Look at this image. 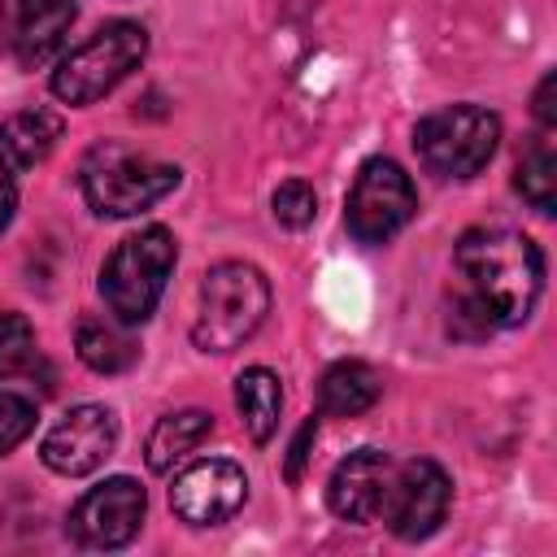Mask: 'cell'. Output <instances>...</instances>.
I'll list each match as a JSON object with an SVG mask.
<instances>
[{
    "label": "cell",
    "instance_id": "6da1fadb",
    "mask_svg": "<svg viewBox=\"0 0 557 557\" xmlns=\"http://www.w3.org/2000/svg\"><path fill=\"white\" fill-rule=\"evenodd\" d=\"M457 270L466 274V296L492 326H518L531 318L544 287L540 248L509 226H474L457 239Z\"/></svg>",
    "mask_w": 557,
    "mask_h": 557
},
{
    "label": "cell",
    "instance_id": "7a4b0ae2",
    "mask_svg": "<svg viewBox=\"0 0 557 557\" xmlns=\"http://www.w3.org/2000/svg\"><path fill=\"white\" fill-rule=\"evenodd\" d=\"M83 196L91 213L100 218H135L165 200L178 187V165L157 161L122 139H100L87 148L83 170H78Z\"/></svg>",
    "mask_w": 557,
    "mask_h": 557
},
{
    "label": "cell",
    "instance_id": "3957f363",
    "mask_svg": "<svg viewBox=\"0 0 557 557\" xmlns=\"http://www.w3.org/2000/svg\"><path fill=\"white\" fill-rule=\"evenodd\" d=\"M178 244L165 226H144L139 235H126L100 265V296L104 309L113 313V322L122 326H139L152 318L165 278L174 270Z\"/></svg>",
    "mask_w": 557,
    "mask_h": 557
},
{
    "label": "cell",
    "instance_id": "277c9868",
    "mask_svg": "<svg viewBox=\"0 0 557 557\" xmlns=\"http://www.w3.org/2000/svg\"><path fill=\"white\" fill-rule=\"evenodd\" d=\"M270 313V283L248 261H222L200 283V309L191 322V339L205 352L239 348Z\"/></svg>",
    "mask_w": 557,
    "mask_h": 557
},
{
    "label": "cell",
    "instance_id": "5b68a950",
    "mask_svg": "<svg viewBox=\"0 0 557 557\" xmlns=\"http://www.w3.org/2000/svg\"><path fill=\"white\" fill-rule=\"evenodd\" d=\"M144 52H148V35L139 22H109L70 57H61V65L52 70V96L65 104H96L131 70H139Z\"/></svg>",
    "mask_w": 557,
    "mask_h": 557
},
{
    "label": "cell",
    "instance_id": "8992f818",
    "mask_svg": "<svg viewBox=\"0 0 557 557\" xmlns=\"http://www.w3.org/2000/svg\"><path fill=\"white\" fill-rule=\"evenodd\" d=\"M500 139V117L483 104H448L440 113H426L413 131L418 161L440 178H470L479 174Z\"/></svg>",
    "mask_w": 557,
    "mask_h": 557
},
{
    "label": "cell",
    "instance_id": "52a82bcc",
    "mask_svg": "<svg viewBox=\"0 0 557 557\" xmlns=\"http://www.w3.org/2000/svg\"><path fill=\"white\" fill-rule=\"evenodd\" d=\"M413 209H418V191H413L409 174L396 161L374 157L361 165V174L348 191L344 222L357 244H387L400 226H409Z\"/></svg>",
    "mask_w": 557,
    "mask_h": 557
},
{
    "label": "cell",
    "instance_id": "ba28073f",
    "mask_svg": "<svg viewBox=\"0 0 557 557\" xmlns=\"http://www.w3.org/2000/svg\"><path fill=\"white\" fill-rule=\"evenodd\" d=\"M144 509H148V496L135 479L126 474L104 479L87 496H78V505L70 509V535L83 548H122L135 540Z\"/></svg>",
    "mask_w": 557,
    "mask_h": 557
},
{
    "label": "cell",
    "instance_id": "9c48e42d",
    "mask_svg": "<svg viewBox=\"0 0 557 557\" xmlns=\"http://www.w3.org/2000/svg\"><path fill=\"white\" fill-rule=\"evenodd\" d=\"M448 496H453V483L435 461L426 457L396 461V483H392L383 522L392 527L396 540H426L440 531L448 513Z\"/></svg>",
    "mask_w": 557,
    "mask_h": 557
},
{
    "label": "cell",
    "instance_id": "30bf717a",
    "mask_svg": "<svg viewBox=\"0 0 557 557\" xmlns=\"http://www.w3.org/2000/svg\"><path fill=\"white\" fill-rule=\"evenodd\" d=\"M117 418L104 405H74L39 444V457L52 474H91L113 457Z\"/></svg>",
    "mask_w": 557,
    "mask_h": 557
},
{
    "label": "cell",
    "instance_id": "8fae6325",
    "mask_svg": "<svg viewBox=\"0 0 557 557\" xmlns=\"http://www.w3.org/2000/svg\"><path fill=\"white\" fill-rule=\"evenodd\" d=\"M392 483H396V457H387L379 448H357L335 466V474L326 483V505L335 518L357 522V527L383 522Z\"/></svg>",
    "mask_w": 557,
    "mask_h": 557
},
{
    "label": "cell",
    "instance_id": "7c38bea8",
    "mask_svg": "<svg viewBox=\"0 0 557 557\" xmlns=\"http://www.w3.org/2000/svg\"><path fill=\"white\" fill-rule=\"evenodd\" d=\"M248 500V479L235 461L209 457L187 466L170 487V509L191 527H218Z\"/></svg>",
    "mask_w": 557,
    "mask_h": 557
},
{
    "label": "cell",
    "instance_id": "4fadbf2b",
    "mask_svg": "<svg viewBox=\"0 0 557 557\" xmlns=\"http://www.w3.org/2000/svg\"><path fill=\"white\" fill-rule=\"evenodd\" d=\"M78 17L74 0H17V26H13V52L26 70L57 57L70 26Z\"/></svg>",
    "mask_w": 557,
    "mask_h": 557
},
{
    "label": "cell",
    "instance_id": "5bb4252c",
    "mask_svg": "<svg viewBox=\"0 0 557 557\" xmlns=\"http://www.w3.org/2000/svg\"><path fill=\"white\" fill-rule=\"evenodd\" d=\"M379 396H383V383L366 361H335L318 379V409L331 418H357L374 409Z\"/></svg>",
    "mask_w": 557,
    "mask_h": 557
},
{
    "label": "cell",
    "instance_id": "9a60e30c",
    "mask_svg": "<svg viewBox=\"0 0 557 557\" xmlns=\"http://www.w3.org/2000/svg\"><path fill=\"white\" fill-rule=\"evenodd\" d=\"M213 431V418L205 409H178V413H165L157 418V426L148 431V444H144V461L152 474H170L174 461H183L187 453H196Z\"/></svg>",
    "mask_w": 557,
    "mask_h": 557
},
{
    "label": "cell",
    "instance_id": "2e32d148",
    "mask_svg": "<svg viewBox=\"0 0 557 557\" xmlns=\"http://www.w3.org/2000/svg\"><path fill=\"white\" fill-rule=\"evenodd\" d=\"M61 139V117L48 109H22L0 126V161L9 170L39 165Z\"/></svg>",
    "mask_w": 557,
    "mask_h": 557
},
{
    "label": "cell",
    "instance_id": "e0dca14e",
    "mask_svg": "<svg viewBox=\"0 0 557 557\" xmlns=\"http://www.w3.org/2000/svg\"><path fill=\"white\" fill-rule=\"evenodd\" d=\"M74 348H78V361L96 374H122L139 357V344L122 331V322H104V318H83Z\"/></svg>",
    "mask_w": 557,
    "mask_h": 557
},
{
    "label": "cell",
    "instance_id": "ac0fdd59",
    "mask_svg": "<svg viewBox=\"0 0 557 557\" xmlns=\"http://www.w3.org/2000/svg\"><path fill=\"white\" fill-rule=\"evenodd\" d=\"M235 409L248 426V435L257 444H265L278 426V409H283V387H278V374H270L265 366H252L235 379Z\"/></svg>",
    "mask_w": 557,
    "mask_h": 557
},
{
    "label": "cell",
    "instance_id": "d6986e66",
    "mask_svg": "<svg viewBox=\"0 0 557 557\" xmlns=\"http://www.w3.org/2000/svg\"><path fill=\"white\" fill-rule=\"evenodd\" d=\"M513 187L522 191V200H531V209H540V213L557 209V152L544 135H535L527 144V152L518 157Z\"/></svg>",
    "mask_w": 557,
    "mask_h": 557
},
{
    "label": "cell",
    "instance_id": "ffe728a7",
    "mask_svg": "<svg viewBox=\"0 0 557 557\" xmlns=\"http://www.w3.org/2000/svg\"><path fill=\"white\" fill-rule=\"evenodd\" d=\"M39 366V348H35V331L22 313L4 309L0 313V379H17V374H35Z\"/></svg>",
    "mask_w": 557,
    "mask_h": 557
},
{
    "label": "cell",
    "instance_id": "44dd1931",
    "mask_svg": "<svg viewBox=\"0 0 557 557\" xmlns=\"http://www.w3.org/2000/svg\"><path fill=\"white\" fill-rule=\"evenodd\" d=\"M274 218L283 222V226H292V231H300V226H309L313 222V213H318V196H313V187L309 183H300V178H287V183H278V191H274Z\"/></svg>",
    "mask_w": 557,
    "mask_h": 557
},
{
    "label": "cell",
    "instance_id": "7402d4cb",
    "mask_svg": "<svg viewBox=\"0 0 557 557\" xmlns=\"http://www.w3.org/2000/svg\"><path fill=\"white\" fill-rule=\"evenodd\" d=\"M35 426V405L17 392H0V457L17 448Z\"/></svg>",
    "mask_w": 557,
    "mask_h": 557
},
{
    "label": "cell",
    "instance_id": "603a6c76",
    "mask_svg": "<svg viewBox=\"0 0 557 557\" xmlns=\"http://www.w3.org/2000/svg\"><path fill=\"white\" fill-rule=\"evenodd\" d=\"M313 435H318V418H309L300 431H296V440H292V453H287V479L296 483L300 474H305V461H309V448H313Z\"/></svg>",
    "mask_w": 557,
    "mask_h": 557
},
{
    "label": "cell",
    "instance_id": "cb8c5ba5",
    "mask_svg": "<svg viewBox=\"0 0 557 557\" xmlns=\"http://www.w3.org/2000/svg\"><path fill=\"white\" fill-rule=\"evenodd\" d=\"M557 74H544L540 78V87H535V117L544 122V126H553L557 122Z\"/></svg>",
    "mask_w": 557,
    "mask_h": 557
},
{
    "label": "cell",
    "instance_id": "d4e9b609",
    "mask_svg": "<svg viewBox=\"0 0 557 557\" xmlns=\"http://www.w3.org/2000/svg\"><path fill=\"white\" fill-rule=\"evenodd\" d=\"M13 209H17V187H13V170L0 161V231L13 222Z\"/></svg>",
    "mask_w": 557,
    "mask_h": 557
},
{
    "label": "cell",
    "instance_id": "484cf974",
    "mask_svg": "<svg viewBox=\"0 0 557 557\" xmlns=\"http://www.w3.org/2000/svg\"><path fill=\"white\" fill-rule=\"evenodd\" d=\"M0 35H4V0H0Z\"/></svg>",
    "mask_w": 557,
    "mask_h": 557
}]
</instances>
